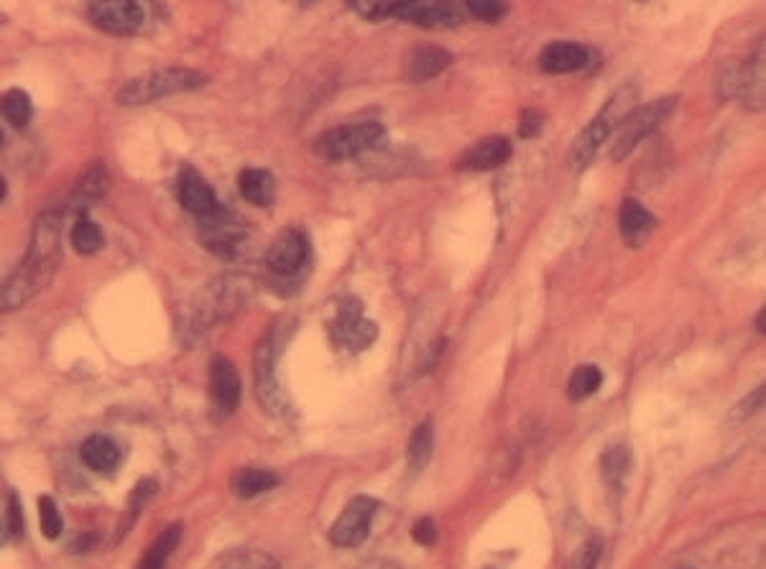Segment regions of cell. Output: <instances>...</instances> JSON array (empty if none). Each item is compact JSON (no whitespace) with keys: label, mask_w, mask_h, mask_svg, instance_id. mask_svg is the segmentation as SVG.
Here are the masks:
<instances>
[{"label":"cell","mask_w":766,"mask_h":569,"mask_svg":"<svg viewBox=\"0 0 766 569\" xmlns=\"http://www.w3.org/2000/svg\"><path fill=\"white\" fill-rule=\"evenodd\" d=\"M764 396H766L764 386L754 388V391H751L749 396H746V399L741 401V404L733 406V411H731V419H733V422H744V419H749V416H754L756 411H759L761 406H764Z\"/></svg>","instance_id":"cell-33"},{"label":"cell","mask_w":766,"mask_h":569,"mask_svg":"<svg viewBox=\"0 0 766 569\" xmlns=\"http://www.w3.org/2000/svg\"><path fill=\"white\" fill-rule=\"evenodd\" d=\"M210 393L215 404L223 411L233 414L241 404V376H238V368L233 365V360L212 358L210 363Z\"/></svg>","instance_id":"cell-14"},{"label":"cell","mask_w":766,"mask_h":569,"mask_svg":"<svg viewBox=\"0 0 766 569\" xmlns=\"http://www.w3.org/2000/svg\"><path fill=\"white\" fill-rule=\"evenodd\" d=\"M511 159V141L504 136H491L473 146L460 156L458 166L465 171H493Z\"/></svg>","instance_id":"cell-15"},{"label":"cell","mask_w":766,"mask_h":569,"mask_svg":"<svg viewBox=\"0 0 766 569\" xmlns=\"http://www.w3.org/2000/svg\"><path fill=\"white\" fill-rule=\"evenodd\" d=\"M381 18H396L427 31H447L458 29L465 11L455 0H383Z\"/></svg>","instance_id":"cell-4"},{"label":"cell","mask_w":766,"mask_h":569,"mask_svg":"<svg viewBox=\"0 0 766 569\" xmlns=\"http://www.w3.org/2000/svg\"><path fill=\"white\" fill-rule=\"evenodd\" d=\"M452 62V54L445 52L442 46H422L417 49L409 62V82L414 85H424V82L435 80L437 74L445 72Z\"/></svg>","instance_id":"cell-19"},{"label":"cell","mask_w":766,"mask_h":569,"mask_svg":"<svg viewBox=\"0 0 766 569\" xmlns=\"http://www.w3.org/2000/svg\"><path fill=\"white\" fill-rule=\"evenodd\" d=\"M223 569H279V564L266 552H235L225 557Z\"/></svg>","instance_id":"cell-31"},{"label":"cell","mask_w":766,"mask_h":569,"mask_svg":"<svg viewBox=\"0 0 766 569\" xmlns=\"http://www.w3.org/2000/svg\"><path fill=\"white\" fill-rule=\"evenodd\" d=\"M179 539H182V524H174L161 531L159 539H156L141 557L138 569H164L169 557H172V552L177 549Z\"/></svg>","instance_id":"cell-23"},{"label":"cell","mask_w":766,"mask_h":569,"mask_svg":"<svg viewBox=\"0 0 766 569\" xmlns=\"http://www.w3.org/2000/svg\"><path fill=\"white\" fill-rule=\"evenodd\" d=\"M386 141V131L376 120L366 123H353V126H340L322 133L315 141V151L327 161H345L355 156L371 154Z\"/></svg>","instance_id":"cell-5"},{"label":"cell","mask_w":766,"mask_h":569,"mask_svg":"<svg viewBox=\"0 0 766 569\" xmlns=\"http://www.w3.org/2000/svg\"><path fill=\"white\" fill-rule=\"evenodd\" d=\"M677 97H664V100H654V103L644 105V108H634L618 123L616 131L611 133V159L624 161L626 156L644 141L646 136H652L659 126H662L667 115L675 110Z\"/></svg>","instance_id":"cell-6"},{"label":"cell","mask_w":766,"mask_h":569,"mask_svg":"<svg viewBox=\"0 0 766 569\" xmlns=\"http://www.w3.org/2000/svg\"><path fill=\"white\" fill-rule=\"evenodd\" d=\"M6 192H8V187H6V179L0 177V202L6 200Z\"/></svg>","instance_id":"cell-39"},{"label":"cell","mask_w":766,"mask_h":569,"mask_svg":"<svg viewBox=\"0 0 766 569\" xmlns=\"http://www.w3.org/2000/svg\"><path fill=\"white\" fill-rule=\"evenodd\" d=\"M179 202H182L184 210L192 212L200 222H210L212 217H218L223 212L215 189L192 166H184L179 171Z\"/></svg>","instance_id":"cell-12"},{"label":"cell","mask_w":766,"mask_h":569,"mask_svg":"<svg viewBox=\"0 0 766 569\" xmlns=\"http://www.w3.org/2000/svg\"><path fill=\"white\" fill-rule=\"evenodd\" d=\"M23 524H21V506H18V498L11 496V534L21 536Z\"/></svg>","instance_id":"cell-37"},{"label":"cell","mask_w":766,"mask_h":569,"mask_svg":"<svg viewBox=\"0 0 766 569\" xmlns=\"http://www.w3.org/2000/svg\"><path fill=\"white\" fill-rule=\"evenodd\" d=\"M378 337L376 322L363 314L361 302L348 299L338 307V314L332 319V340L338 342L340 348L350 350V353H358V350H366L373 340Z\"/></svg>","instance_id":"cell-8"},{"label":"cell","mask_w":766,"mask_h":569,"mask_svg":"<svg viewBox=\"0 0 766 569\" xmlns=\"http://www.w3.org/2000/svg\"><path fill=\"white\" fill-rule=\"evenodd\" d=\"M307 258L309 243L302 230L286 228L281 230L274 243H271L269 253H266V266H269L271 274L276 276H294L297 271H302V268L307 266Z\"/></svg>","instance_id":"cell-11"},{"label":"cell","mask_w":766,"mask_h":569,"mask_svg":"<svg viewBox=\"0 0 766 569\" xmlns=\"http://www.w3.org/2000/svg\"><path fill=\"white\" fill-rule=\"evenodd\" d=\"M603 557V541L598 536H590L583 547L578 549V554L570 559L567 569H598V562Z\"/></svg>","instance_id":"cell-32"},{"label":"cell","mask_w":766,"mask_h":569,"mask_svg":"<svg viewBox=\"0 0 766 569\" xmlns=\"http://www.w3.org/2000/svg\"><path fill=\"white\" fill-rule=\"evenodd\" d=\"M629 467H631V452L626 444H613V447H608V450L603 452L601 473L608 485L624 483V478L629 475Z\"/></svg>","instance_id":"cell-27"},{"label":"cell","mask_w":766,"mask_h":569,"mask_svg":"<svg viewBox=\"0 0 766 569\" xmlns=\"http://www.w3.org/2000/svg\"><path fill=\"white\" fill-rule=\"evenodd\" d=\"M62 261V215L54 210L41 212L34 222L29 253L18 268L0 284V309L13 312L23 302L34 299L39 291L52 284Z\"/></svg>","instance_id":"cell-1"},{"label":"cell","mask_w":766,"mask_h":569,"mask_svg":"<svg viewBox=\"0 0 766 569\" xmlns=\"http://www.w3.org/2000/svg\"><path fill=\"white\" fill-rule=\"evenodd\" d=\"M0 115L11 123L13 128H26L31 120V97L23 90H8L0 95Z\"/></svg>","instance_id":"cell-26"},{"label":"cell","mask_w":766,"mask_h":569,"mask_svg":"<svg viewBox=\"0 0 766 569\" xmlns=\"http://www.w3.org/2000/svg\"><path fill=\"white\" fill-rule=\"evenodd\" d=\"M378 503L368 496H358L343 508L340 518L332 524L330 529V541L340 549H353L361 547L363 541L368 539V529H371V521L376 516Z\"/></svg>","instance_id":"cell-10"},{"label":"cell","mask_w":766,"mask_h":569,"mask_svg":"<svg viewBox=\"0 0 766 569\" xmlns=\"http://www.w3.org/2000/svg\"><path fill=\"white\" fill-rule=\"evenodd\" d=\"M39 524H41V534H44V539H59L62 536V529H64V521H62V513H59L57 503H54V498L49 496H41L39 498Z\"/></svg>","instance_id":"cell-29"},{"label":"cell","mask_w":766,"mask_h":569,"mask_svg":"<svg viewBox=\"0 0 766 569\" xmlns=\"http://www.w3.org/2000/svg\"><path fill=\"white\" fill-rule=\"evenodd\" d=\"M0 146H3V128H0Z\"/></svg>","instance_id":"cell-40"},{"label":"cell","mask_w":766,"mask_h":569,"mask_svg":"<svg viewBox=\"0 0 766 569\" xmlns=\"http://www.w3.org/2000/svg\"><path fill=\"white\" fill-rule=\"evenodd\" d=\"M110 177L108 171H105L103 164H92L90 169L85 171L80 177L75 187V205L80 207H90L92 202L103 200V194L108 192Z\"/></svg>","instance_id":"cell-22"},{"label":"cell","mask_w":766,"mask_h":569,"mask_svg":"<svg viewBox=\"0 0 766 569\" xmlns=\"http://www.w3.org/2000/svg\"><path fill=\"white\" fill-rule=\"evenodd\" d=\"M733 87H736V95L744 100L751 108H764V46L754 59L744 64L733 74Z\"/></svg>","instance_id":"cell-17"},{"label":"cell","mask_w":766,"mask_h":569,"mask_svg":"<svg viewBox=\"0 0 766 569\" xmlns=\"http://www.w3.org/2000/svg\"><path fill=\"white\" fill-rule=\"evenodd\" d=\"M432 452H435V429L429 422H424L414 429L412 439H409V470L414 475L422 473L432 460Z\"/></svg>","instance_id":"cell-24"},{"label":"cell","mask_w":766,"mask_h":569,"mask_svg":"<svg viewBox=\"0 0 766 569\" xmlns=\"http://www.w3.org/2000/svg\"><path fill=\"white\" fill-rule=\"evenodd\" d=\"M544 128V113L537 108H526L519 118V136L537 138Z\"/></svg>","instance_id":"cell-34"},{"label":"cell","mask_w":766,"mask_h":569,"mask_svg":"<svg viewBox=\"0 0 766 569\" xmlns=\"http://www.w3.org/2000/svg\"><path fill=\"white\" fill-rule=\"evenodd\" d=\"M634 108H639V87H636L634 82H626L624 87H618V90L608 97L601 113L595 115L588 126H585V131L575 138V143H572L570 148L572 169H585V166L595 159L598 148L611 138V133L616 131L618 123Z\"/></svg>","instance_id":"cell-2"},{"label":"cell","mask_w":766,"mask_h":569,"mask_svg":"<svg viewBox=\"0 0 766 569\" xmlns=\"http://www.w3.org/2000/svg\"><path fill=\"white\" fill-rule=\"evenodd\" d=\"M238 189H241V197L253 207H271L276 197V184L266 169H256V166H248L238 174Z\"/></svg>","instance_id":"cell-18"},{"label":"cell","mask_w":766,"mask_h":569,"mask_svg":"<svg viewBox=\"0 0 766 569\" xmlns=\"http://www.w3.org/2000/svg\"><path fill=\"white\" fill-rule=\"evenodd\" d=\"M69 243L80 256H95V253L103 251L105 235L100 225H95L92 220H77L72 225V233H69Z\"/></svg>","instance_id":"cell-25"},{"label":"cell","mask_w":766,"mask_h":569,"mask_svg":"<svg viewBox=\"0 0 766 569\" xmlns=\"http://www.w3.org/2000/svg\"><path fill=\"white\" fill-rule=\"evenodd\" d=\"M766 309H761V314H759V317H756V330H759L761 332V335H764V330H766Z\"/></svg>","instance_id":"cell-38"},{"label":"cell","mask_w":766,"mask_h":569,"mask_svg":"<svg viewBox=\"0 0 766 569\" xmlns=\"http://www.w3.org/2000/svg\"><path fill=\"white\" fill-rule=\"evenodd\" d=\"M207 82H210V77L205 72L189 67L154 69V72L141 74V77H133L131 82H126L115 100L123 108H138V105H151L156 100H164V97L195 92L205 87Z\"/></svg>","instance_id":"cell-3"},{"label":"cell","mask_w":766,"mask_h":569,"mask_svg":"<svg viewBox=\"0 0 766 569\" xmlns=\"http://www.w3.org/2000/svg\"><path fill=\"white\" fill-rule=\"evenodd\" d=\"M348 6L353 8L358 16L368 18V21H378L383 11V0H348Z\"/></svg>","instance_id":"cell-36"},{"label":"cell","mask_w":766,"mask_h":569,"mask_svg":"<svg viewBox=\"0 0 766 569\" xmlns=\"http://www.w3.org/2000/svg\"><path fill=\"white\" fill-rule=\"evenodd\" d=\"M276 485H279L276 473L263 470V467H241V470L233 475L235 496L241 498H256L261 496V493H269Z\"/></svg>","instance_id":"cell-21"},{"label":"cell","mask_w":766,"mask_h":569,"mask_svg":"<svg viewBox=\"0 0 766 569\" xmlns=\"http://www.w3.org/2000/svg\"><path fill=\"white\" fill-rule=\"evenodd\" d=\"M486 569H493V567H486Z\"/></svg>","instance_id":"cell-42"},{"label":"cell","mask_w":766,"mask_h":569,"mask_svg":"<svg viewBox=\"0 0 766 569\" xmlns=\"http://www.w3.org/2000/svg\"><path fill=\"white\" fill-rule=\"evenodd\" d=\"M603 386V370L598 365H580L575 368V373L570 376L567 383V393H570L572 401H585L590 399L598 388Z\"/></svg>","instance_id":"cell-28"},{"label":"cell","mask_w":766,"mask_h":569,"mask_svg":"<svg viewBox=\"0 0 766 569\" xmlns=\"http://www.w3.org/2000/svg\"><path fill=\"white\" fill-rule=\"evenodd\" d=\"M80 457L95 473H110V470H115V467L121 465V450H118V444L110 437H103V434L87 437L80 447Z\"/></svg>","instance_id":"cell-20"},{"label":"cell","mask_w":766,"mask_h":569,"mask_svg":"<svg viewBox=\"0 0 766 569\" xmlns=\"http://www.w3.org/2000/svg\"><path fill=\"white\" fill-rule=\"evenodd\" d=\"M470 16L478 21L496 23L509 13V0H463Z\"/></svg>","instance_id":"cell-30"},{"label":"cell","mask_w":766,"mask_h":569,"mask_svg":"<svg viewBox=\"0 0 766 569\" xmlns=\"http://www.w3.org/2000/svg\"><path fill=\"white\" fill-rule=\"evenodd\" d=\"M590 64V49L575 41H552L539 54V67L547 74H572Z\"/></svg>","instance_id":"cell-13"},{"label":"cell","mask_w":766,"mask_h":569,"mask_svg":"<svg viewBox=\"0 0 766 569\" xmlns=\"http://www.w3.org/2000/svg\"><path fill=\"white\" fill-rule=\"evenodd\" d=\"M680 569H690V567H680Z\"/></svg>","instance_id":"cell-41"},{"label":"cell","mask_w":766,"mask_h":569,"mask_svg":"<svg viewBox=\"0 0 766 569\" xmlns=\"http://www.w3.org/2000/svg\"><path fill=\"white\" fill-rule=\"evenodd\" d=\"M87 18L103 34L133 36L143 26V8L138 0H92Z\"/></svg>","instance_id":"cell-7"},{"label":"cell","mask_w":766,"mask_h":569,"mask_svg":"<svg viewBox=\"0 0 766 569\" xmlns=\"http://www.w3.org/2000/svg\"><path fill=\"white\" fill-rule=\"evenodd\" d=\"M618 228H621V238L629 248H641L649 240V235L657 228V217L646 210L641 202L624 200L621 212H618Z\"/></svg>","instance_id":"cell-16"},{"label":"cell","mask_w":766,"mask_h":569,"mask_svg":"<svg viewBox=\"0 0 766 569\" xmlns=\"http://www.w3.org/2000/svg\"><path fill=\"white\" fill-rule=\"evenodd\" d=\"M412 536L417 544H422V547H432L437 541V526L432 518H419L417 524H414L412 529Z\"/></svg>","instance_id":"cell-35"},{"label":"cell","mask_w":766,"mask_h":569,"mask_svg":"<svg viewBox=\"0 0 766 569\" xmlns=\"http://www.w3.org/2000/svg\"><path fill=\"white\" fill-rule=\"evenodd\" d=\"M276 360H279V353H276L274 337L269 332L256 350V393L258 401L269 414H284L289 401H286V393L281 388Z\"/></svg>","instance_id":"cell-9"}]
</instances>
